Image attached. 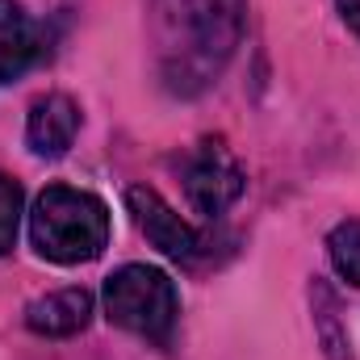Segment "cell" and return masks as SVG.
Wrapping results in <instances>:
<instances>
[{"instance_id":"obj_8","label":"cell","mask_w":360,"mask_h":360,"mask_svg":"<svg viewBox=\"0 0 360 360\" xmlns=\"http://www.w3.org/2000/svg\"><path fill=\"white\" fill-rule=\"evenodd\" d=\"M34 59H38V25H34V17L21 4L0 0V84L17 80Z\"/></svg>"},{"instance_id":"obj_10","label":"cell","mask_w":360,"mask_h":360,"mask_svg":"<svg viewBox=\"0 0 360 360\" xmlns=\"http://www.w3.org/2000/svg\"><path fill=\"white\" fill-rule=\"evenodd\" d=\"M21 205H25V193L13 176L0 172V256L13 252L17 243V226H21Z\"/></svg>"},{"instance_id":"obj_3","label":"cell","mask_w":360,"mask_h":360,"mask_svg":"<svg viewBox=\"0 0 360 360\" xmlns=\"http://www.w3.org/2000/svg\"><path fill=\"white\" fill-rule=\"evenodd\" d=\"M105 314L151 344H168L176 331L180 297L172 276L151 264H126L105 281Z\"/></svg>"},{"instance_id":"obj_5","label":"cell","mask_w":360,"mask_h":360,"mask_svg":"<svg viewBox=\"0 0 360 360\" xmlns=\"http://www.w3.org/2000/svg\"><path fill=\"white\" fill-rule=\"evenodd\" d=\"M126 205H130V214H134L139 231H143V235L151 239V248H160L164 256H172V260H193V256L201 252L197 231L180 218L176 210L155 193V188L134 184V188L126 193Z\"/></svg>"},{"instance_id":"obj_11","label":"cell","mask_w":360,"mask_h":360,"mask_svg":"<svg viewBox=\"0 0 360 360\" xmlns=\"http://www.w3.org/2000/svg\"><path fill=\"white\" fill-rule=\"evenodd\" d=\"M335 4H340L344 21H348V25H352V30L360 34V0H335Z\"/></svg>"},{"instance_id":"obj_7","label":"cell","mask_w":360,"mask_h":360,"mask_svg":"<svg viewBox=\"0 0 360 360\" xmlns=\"http://www.w3.org/2000/svg\"><path fill=\"white\" fill-rule=\"evenodd\" d=\"M89 319H92L89 289H55V293H42L25 306V327L38 331V335H51V340L84 331Z\"/></svg>"},{"instance_id":"obj_4","label":"cell","mask_w":360,"mask_h":360,"mask_svg":"<svg viewBox=\"0 0 360 360\" xmlns=\"http://www.w3.org/2000/svg\"><path fill=\"white\" fill-rule=\"evenodd\" d=\"M243 193V168L222 139H201L184 160V197L197 214L218 218Z\"/></svg>"},{"instance_id":"obj_1","label":"cell","mask_w":360,"mask_h":360,"mask_svg":"<svg viewBox=\"0 0 360 360\" xmlns=\"http://www.w3.org/2000/svg\"><path fill=\"white\" fill-rule=\"evenodd\" d=\"M243 30V0H155L164 76L176 92L205 89L231 59Z\"/></svg>"},{"instance_id":"obj_9","label":"cell","mask_w":360,"mask_h":360,"mask_svg":"<svg viewBox=\"0 0 360 360\" xmlns=\"http://www.w3.org/2000/svg\"><path fill=\"white\" fill-rule=\"evenodd\" d=\"M327 252H331V264L344 281L360 285V218L352 222H340L327 239Z\"/></svg>"},{"instance_id":"obj_6","label":"cell","mask_w":360,"mask_h":360,"mask_svg":"<svg viewBox=\"0 0 360 360\" xmlns=\"http://www.w3.org/2000/svg\"><path fill=\"white\" fill-rule=\"evenodd\" d=\"M76 130H80V109L72 96L63 92H51V96H38L30 105V122H25V143L34 155H63L72 143H76Z\"/></svg>"},{"instance_id":"obj_2","label":"cell","mask_w":360,"mask_h":360,"mask_svg":"<svg viewBox=\"0 0 360 360\" xmlns=\"http://www.w3.org/2000/svg\"><path fill=\"white\" fill-rule=\"evenodd\" d=\"M30 239L38 256L55 264H84L96 260L109 243V210L101 197L72 184H51L38 193L30 214Z\"/></svg>"}]
</instances>
